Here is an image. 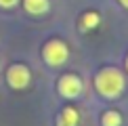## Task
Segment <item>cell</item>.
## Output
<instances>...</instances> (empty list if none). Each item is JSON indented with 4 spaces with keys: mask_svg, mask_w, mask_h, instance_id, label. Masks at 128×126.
<instances>
[{
    "mask_svg": "<svg viewBox=\"0 0 128 126\" xmlns=\"http://www.w3.org/2000/svg\"><path fill=\"white\" fill-rule=\"evenodd\" d=\"M19 2H21V0H0V8L10 10V8H15V6H17Z\"/></svg>",
    "mask_w": 128,
    "mask_h": 126,
    "instance_id": "9",
    "label": "cell"
},
{
    "mask_svg": "<svg viewBox=\"0 0 128 126\" xmlns=\"http://www.w3.org/2000/svg\"><path fill=\"white\" fill-rule=\"evenodd\" d=\"M101 126H122V114L118 109H105L101 114Z\"/></svg>",
    "mask_w": 128,
    "mask_h": 126,
    "instance_id": "8",
    "label": "cell"
},
{
    "mask_svg": "<svg viewBox=\"0 0 128 126\" xmlns=\"http://www.w3.org/2000/svg\"><path fill=\"white\" fill-rule=\"evenodd\" d=\"M21 4H23L25 13L34 15V17H42V15H46L48 8H50L48 0H21Z\"/></svg>",
    "mask_w": 128,
    "mask_h": 126,
    "instance_id": "6",
    "label": "cell"
},
{
    "mask_svg": "<svg viewBox=\"0 0 128 126\" xmlns=\"http://www.w3.org/2000/svg\"><path fill=\"white\" fill-rule=\"evenodd\" d=\"M101 23V15L97 13V10H86V13L80 15V21H78V28L82 32H90L94 30L97 25Z\"/></svg>",
    "mask_w": 128,
    "mask_h": 126,
    "instance_id": "7",
    "label": "cell"
},
{
    "mask_svg": "<svg viewBox=\"0 0 128 126\" xmlns=\"http://www.w3.org/2000/svg\"><path fill=\"white\" fill-rule=\"evenodd\" d=\"M84 90V82L82 78L78 76V74L74 72H67L59 76V80H57V92L61 94L63 99H67V101H74V99H78L80 94Z\"/></svg>",
    "mask_w": 128,
    "mask_h": 126,
    "instance_id": "3",
    "label": "cell"
},
{
    "mask_svg": "<svg viewBox=\"0 0 128 126\" xmlns=\"http://www.w3.org/2000/svg\"><path fill=\"white\" fill-rule=\"evenodd\" d=\"M124 70L128 72V55H126V59H124Z\"/></svg>",
    "mask_w": 128,
    "mask_h": 126,
    "instance_id": "11",
    "label": "cell"
},
{
    "mask_svg": "<svg viewBox=\"0 0 128 126\" xmlns=\"http://www.w3.org/2000/svg\"><path fill=\"white\" fill-rule=\"evenodd\" d=\"M57 126H78L80 124V109L76 105H65V107L59 109V114H57Z\"/></svg>",
    "mask_w": 128,
    "mask_h": 126,
    "instance_id": "5",
    "label": "cell"
},
{
    "mask_svg": "<svg viewBox=\"0 0 128 126\" xmlns=\"http://www.w3.org/2000/svg\"><path fill=\"white\" fill-rule=\"evenodd\" d=\"M6 84L13 90H25L32 84V70L25 63H10L6 70Z\"/></svg>",
    "mask_w": 128,
    "mask_h": 126,
    "instance_id": "4",
    "label": "cell"
},
{
    "mask_svg": "<svg viewBox=\"0 0 128 126\" xmlns=\"http://www.w3.org/2000/svg\"><path fill=\"white\" fill-rule=\"evenodd\" d=\"M69 59V46L65 40L61 38H48L42 44V61L48 67L57 70V67H63Z\"/></svg>",
    "mask_w": 128,
    "mask_h": 126,
    "instance_id": "2",
    "label": "cell"
},
{
    "mask_svg": "<svg viewBox=\"0 0 128 126\" xmlns=\"http://www.w3.org/2000/svg\"><path fill=\"white\" fill-rule=\"evenodd\" d=\"M118 2H120V4H122V6H124V8L128 10V0H118Z\"/></svg>",
    "mask_w": 128,
    "mask_h": 126,
    "instance_id": "10",
    "label": "cell"
},
{
    "mask_svg": "<svg viewBox=\"0 0 128 126\" xmlns=\"http://www.w3.org/2000/svg\"><path fill=\"white\" fill-rule=\"evenodd\" d=\"M92 84H94V90L99 92V97L114 101V99H118L126 90V76L120 67L105 65L94 74Z\"/></svg>",
    "mask_w": 128,
    "mask_h": 126,
    "instance_id": "1",
    "label": "cell"
}]
</instances>
